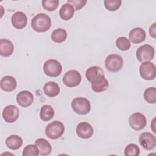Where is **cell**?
<instances>
[{
    "label": "cell",
    "mask_w": 156,
    "mask_h": 156,
    "mask_svg": "<svg viewBox=\"0 0 156 156\" xmlns=\"http://www.w3.org/2000/svg\"><path fill=\"white\" fill-rule=\"evenodd\" d=\"M74 7L69 3L64 4L59 10L60 18L64 21H68L71 19L74 13Z\"/></svg>",
    "instance_id": "obj_21"
},
{
    "label": "cell",
    "mask_w": 156,
    "mask_h": 156,
    "mask_svg": "<svg viewBox=\"0 0 156 156\" xmlns=\"http://www.w3.org/2000/svg\"><path fill=\"white\" fill-rule=\"evenodd\" d=\"M76 133L81 138H89L93 134V127L87 122H81L78 124L76 127Z\"/></svg>",
    "instance_id": "obj_13"
},
{
    "label": "cell",
    "mask_w": 156,
    "mask_h": 156,
    "mask_svg": "<svg viewBox=\"0 0 156 156\" xmlns=\"http://www.w3.org/2000/svg\"><path fill=\"white\" fill-rule=\"evenodd\" d=\"M144 100L149 104H154L156 102V90L155 87H149L145 90L143 94Z\"/></svg>",
    "instance_id": "obj_25"
},
{
    "label": "cell",
    "mask_w": 156,
    "mask_h": 156,
    "mask_svg": "<svg viewBox=\"0 0 156 156\" xmlns=\"http://www.w3.org/2000/svg\"><path fill=\"white\" fill-rule=\"evenodd\" d=\"M73 110L79 115H86L91 110V104L90 101L83 97H77L74 98L71 102Z\"/></svg>",
    "instance_id": "obj_4"
},
{
    "label": "cell",
    "mask_w": 156,
    "mask_h": 156,
    "mask_svg": "<svg viewBox=\"0 0 156 156\" xmlns=\"http://www.w3.org/2000/svg\"><path fill=\"white\" fill-rule=\"evenodd\" d=\"M62 70L61 63L57 60L49 59L43 65V71L44 74L49 77H55L58 76Z\"/></svg>",
    "instance_id": "obj_5"
},
{
    "label": "cell",
    "mask_w": 156,
    "mask_h": 156,
    "mask_svg": "<svg viewBox=\"0 0 156 156\" xmlns=\"http://www.w3.org/2000/svg\"><path fill=\"white\" fill-rule=\"evenodd\" d=\"M11 22L15 28L21 29L26 27L27 23V18L24 13L18 11L12 15Z\"/></svg>",
    "instance_id": "obj_14"
},
{
    "label": "cell",
    "mask_w": 156,
    "mask_h": 156,
    "mask_svg": "<svg viewBox=\"0 0 156 156\" xmlns=\"http://www.w3.org/2000/svg\"><path fill=\"white\" fill-rule=\"evenodd\" d=\"M155 24L156 23H154L152 26H151L149 30V35L151 37L155 38V30H156V27H155Z\"/></svg>",
    "instance_id": "obj_32"
},
{
    "label": "cell",
    "mask_w": 156,
    "mask_h": 156,
    "mask_svg": "<svg viewBox=\"0 0 156 156\" xmlns=\"http://www.w3.org/2000/svg\"><path fill=\"white\" fill-rule=\"evenodd\" d=\"M5 144L10 149L16 150L21 147L23 140L17 135H12L6 138Z\"/></svg>",
    "instance_id": "obj_22"
},
{
    "label": "cell",
    "mask_w": 156,
    "mask_h": 156,
    "mask_svg": "<svg viewBox=\"0 0 156 156\" xmlns=\"http://www.w3.org/2000/svg\"><path fill=\"white\" fill-rule=\"evenodd\" d=\"M31 26L36 32H45L48 31L51 26V18L45 13H38L32 18Z\"/></svg>",
    "instance_id": "obj_2"
},
{
    "label": "cell",
    "mask_w": 156,
    "mask_h": 156,
    "mask_svg": "<svg viewBox=\"0 0 156 156\" xmlns=\"http://www.w3.org/2000/svg\"><path fill=\"white\" fill-rule=\"evenodd\" d=\"M19 109L14 105L6 106L2 111V117L5 122L13 123L16 121L19 117Z\"/></svg>",
    "instance_id": "obj_12"
},
{
    "label": "cell",
    "mask_w": 156,
    "mask_h": 156,
    "mask_svg": "<svg viewBox=\"0 0 156 156\" xmlns=\"http://www.w3.org/2000/svg\"><path fill=\"white\" fill-rule=\"evenodd\" d=\"M140 74L144 80H153L156 76V68L155 65L150 62L141 63L140 66Z\"/></svg>",
    "instance_id": "obj_8"
},
{
    "label": "cell",
    "mask_w": 156,
    "mask_h": 156,
    "mask_svg": "<svg viewBox=\"0 0 156 156\" xmlns=\"http://www.w3.org/2000/svg\"><path fill=\"white\" fill-rule=\"evenodd\" d=\"M17 85L16 79L11 76L3 77L0 82L1 88L6 92H11L15 90Z\"/></svg>",
    "instance_id": "obj_16"
},
{
    "label": "cell",
    "mask_w": 156,
    "mask_h": 156,
    "mask_svg": "<svg viewBox=\"0 0 156 156\" xmlns=\"http://www.w3.org/2000/svg\"><path fill=\"white\" fill-rule=\"evenodd\" d=\"M16 101L18 104L23 107L30 106L34 101V96L31 92L24 90L20 91L16 96Z\"/></svg>",
    "instance_id": "obj_15"
},
{
    "label": "cell",
    "mask_w": 156,
    "mask_h": 156,
    "mask_svg": "<svg viewBox=\"0 0 156 156\" xmlns=\"http://www.w3.org/2000/svg\"><path fill=\"white\" fill-rule=\"evenodd\" d=\"M65 131L63 124L59 121H54L48 124L45 129L46 135L50 139L55 140L62 136Z\"/></svg>",
    "instance_id": "obj_3"
},
{
    "label": "cell",
    "mask_w": 156,
    "mask_h": 156,
    "mask_svg": "<svg viewBox=\"0 0 156 156\" xmlns=\"http://www.w3.org/2000/svg\"><path fill=\"white\" fill-rule=\"evenodd\" d=\"M38 155H39L38 149L35 144H29L26 146L23 151V156H37Z\"/></svg>",
    "instance_id": "obj_30"
},
{
    "label": "cell",
    "mask_w": 156,
    "mask_h": 156,
    "mask_svg": "<svg viewBox=\"0 0 156 156\" xmlns=\"http://www.w3.org/2000/svg\"><path fill=\"white\" fill-rule=\"evenodd\" d=\"M105 7L109 11H116L118 10L121 5V0H105L104 1Z\"/></svg>",
    "instance_id": "obj_28"
},
{
    "label": "cell",
    "mask_w": 156,
    "mask_h": 156,
    "mask_svg": "<svg viewBox=\"0 0 156 156\" xmlns=\"http://www.w3.org/2000/svg\"><path fill=\"white\" fill-rule=\"evenodd\" d=\"M87 79L91 83L92 90L96 93L105 91L108 87V82L105 79L102 69L98 66L88 68L85 73Z\"/></svg>",
    "instance_id": "obj_1"
},
{
    "label": "cell",
    "mask_w": 156,
    "mask_h": 156,
    "mask_svg": "<svg viewBox=\"0 0 156 156\" xmlns=\"http://www.w3.org/2000/svg\"><path fill=\"white\" fill-rule=\"evenodd\" d=\"M54 115V110L50 105H44L40 111V117L43 121L51 120Z\"/></svg>",
    "instance_id": "obj_23"
},
{
    "label": "cell",
    "mask_w": 156,
    "mask_h": 156,
    "mask_svg": "<svg viewBox=\"0 0 156 156\" xmlns=\"http://www.w3.org/2000/svg\"><path fill=\"white\" fill-rule=\"evenodd\" d=\"M60 91V87L55 82H48L43 86V91L48 97H55L57 96L59 94Z\"/></svg>",
    "instance_id": "obj_20"
},
{
    "label": "cell",
    "mask_w": 156,
    "mask_h": 156,
    "mask_svg": "<svg viewBox=\"0 0 156 156\" xmlns=\"http://www.w3.org/2000/svg\"><path fill=\"white\" fill-rule=\"evenodd\" d=\"M139 143L144 149L152 150L156 146L155 136L150 132H144L139 137Z\"/></svg>",
    "instance_id": "obj_11"
},
{
    "label": "cell",
    "mask_w": 156,
    "mask_h": 156,
    "mask_svg": "<svg viewBox=\"0 0 156 156\" xmlns=\"http://www.w3.org/2000/svg\"><path fill=\"white\" fill-rule=\"evenodd\" d=\"M43 7L48 11H54L58 6L59 1L58 0H43L41 2Z\"/></svg>",
    "instance_id": "obj_29"
},
{
    "label": "cell",
    "mask_w": 156,
    "mask_h": 156,
    "mask_svg": "<svg viewBox=\"0 0 156 156\" xmlns=\"http://www.w3.org/2000/svg\"><path fill=\"white\" fill-rule=\"evenodd\" d=\"M123 59L118 54H112L108 55L105 60V66L109 71L117 72L123 66Z\"/></svg>",
    "instance_id": "obj_6"
},
{
    "label": "cell",
    "mask_w": 156,
    "mask_h": 156,
    "mask_svg": "<svg viewBox=\"0 0 156 156\" xmlns=\"http://www.w3.org/2000/svg\"><path fill=\"white\" fill-rule=\"evenodd\" d=\"M140 154L139 147L134 144H129L124 149V155L126 156H138Z\"/></svg>",
    "instance_id": "obj_27"
},
{
    "label": "cell",
    "mask_w": 156,
    "mask_h": 156,
    "mask_svg": "<svg viewBox=\"0 0 156 156\" xmlns=\"http://www.w3.org/2000/svg\"><path fill=\"white\" fill-rule=\"evenodd\" d=\"M146 122L145 116L139 112L132 114L129 118L130 126L135 130H140L144 129L146 125Z\"/></svg>",
    "instance_id": "obj_10"
},
{
    "label": "cell",
    "mask_w": 156,
    "mask_h": 156,
    "mask_svg": "<svg viewBox=\"0 0 156 156\" xmlns=\"http://www.w3.org/2000/svg\"><path fill=\"white\" fill-rule=\"evenodd\" d=\"M68 3L71 4L73 6H74L76 10H79L80 9L83 7L87 1L86 0H68Z\"/></svg>",
    "instance_id": "obj_31"
},
{
    "label": "cell",
    "mask_w": 156,
    "mask_h": 156,
    "mask_svg": "<svg viewBox=\"0 0 156 156\" xmlns=\"http://www.w3.org/2000/svg\"><path fill=\"white\" fill-rule=\"evenodd\" d=\"M154 48L149 44H144L140 46L136 52V58L140 62H149L154 56Z\"/></svg>",
    "instance_id": "obj_7"
},
{
    "label": "cell",
    "mask_w": 156,
    "mask_h": 156,
    "mask_svg": "<svg viewBox=\"0 0 156 156\" xmlns=\"http://www.w3.org/2000/svg\"><path fill=\"white\" fill-rule=\"evenodd\" d=\"M35 145L38 147L39 155H48L52 151L51 144L44 138H38L35 141Z\"/></svg>",
    "instance_id": "obj_18"
},
{
    "label": "cell",
    "mask_w": 156,
    "mask_h": 156,
    "mask_svg": "<svg viewBox=\"0 0 156 156\" xmlns=\"http://www.w3.org/2000/svg\"><path fill=\"white\" fill-rule=\"evenodd\" d=\"M67 37L66 31L61 28L57 29L54 30L51 34V38L53 41L55 43H62L63 42Z\"/></svg>",
    "instance_id": "obj_24"
},
{
    "label": "cell",
    "mask_w": 156,
    "mask_h": 156,
    "mask_svg": "<svg viewBox=\"0 0 156 156\" xmlns=\"http://www.w3.org/2000/svg\"><path fill=\"white\" fill-rule=\"evenodd\" d=\"M14 50L13 43L7 39H1L0 40V54L3 57L11 55Z\"/></svg>",
    "instance_id": "obj_19"
},
{
    "label": "cell",
    "mask_w": 156,
    "mask_h": 156,
    "mask_svg": "<svg viewBox=\"0 0 156 156\" xmlns=\"http://www.w3.org/2000/svg\"><path fill=\"white\" fill-rule=\"evenodd\" d=\"M116 46L121 51H127L130 49L131 44L126 37H120L116 40Z\"/></svg>",
    "instance_id": "obj_26"
},
{
    "label": "cell",
    "mask_w": 156,
    "mask_h": 156,
    "mask_svg": "<svg viewBox=\"0 0 156 156\" xmlns=\"http://www.w3.org/2000/svg\"><path fill=\"white\" fill-rule=\"evenodd\" d=\"M130 40L133 43H140L146 38V32L140 27H135L132 29L129 34Z\"/></svg>",
    "instance_id": "obj_17"
},
{
    "label": "cell",
    "mask_w": 156,
    "mask_h": 156,
    "mask_svg": "<svg viewBox=\"0 0 156 156\" xmlns=\"http://www.w3.org/2000/svg\"><path fill=\"white\" fill-rule=\"evenodd\" d=\"M81 75L76 70L67 71L63 77V83L68 87H75L79 85L81 82Z\"/></svg>",
    "instance_id": "obj_9"
}]
</instances>
